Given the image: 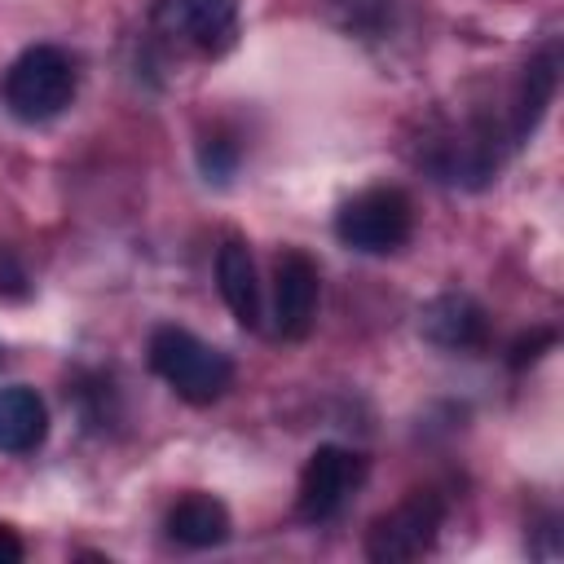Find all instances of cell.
I'll use <instances>...</instances> for the list:
<instances>
[{
	"instance_id": "11",
	"label": "cell",
	"mask_w": 564,
	"mask_h": 564,
	"mask_svg": "<svg viewBox=\"0 0 564 564\" xmlns=\"http://www.w3.org/2000/svg\"><path fill=\"white\" fill-rule=\"evenodd\" d=\"M167 538L185 551H207V546H220L229 538V511L220 498L212 494H185L172 502L167 520H163Z\"/></svg>"
},
{
	"instance_id": "12",
	"label": "cell",
	"mask_w": 564,
	"mask_h": 564,
	"mask_svg": "<svg viewBox=\"0 0 564 564\" xmlns=\"http://www.w3.org/2000/svg\"><path fill=\"white\" fill-rule=\"evenodd\" d=\"M560 66V57H555V44H546L529 66H524V79H520V93H516V110H511V137L516 141H524L538 123H542V115H546V106H551V97H555V70Z\"/></svg>"
},
{
	"instance_id": "4",
	"label": "cell",
	"mask_w": 564,
	"mask_h": 564,
	"mask_svg": "<svg viewBox=\"0 0 564 564\" xmlns=\"http://www.w3.org/2000/svg\"><path fill=\"white\" fill-rule=\"evenodd\" d=\"M445 520V498L436 489H414L410 498H401L392 511H383L370 533H366V555L379 564H401V560H419L423 551H432L436 533Z\"/></svg>"
},
{
	"instance_id": "6",
	"label": "cell",
	"mask_w": 564,
	"mask_h": 564,
	"mask_svg": "<svg viewBox=\"0 0 564 564\" xmlns=\"http://www.w3.org/2000/svg\"><path fill=\"white\" fill-rule=\"evenodd\" d=\"M154 26L198 53H225L238 35V0H159Z\"/></svg>"
},
{
	"instance_id": "15",
	"label": "cell",
	"mask_w": 564,
	"mask_h": 564,
	"mask_svg": "<svg viewBox=\"0 0 564 564\" xmlns=\"http://www.w3.org/2000/svg\"><path fill=\"white\" fill-rule=\"evenodd\" d=\"M551 344H555V330H538V335H529V339H516V348H511V366L520 370L524 361L542 357L538 348H551Z\"/></svg>"
},
{
	"instance_id": "14",
	"label": "cell",
	"mask_w": 564,
	"mask_h": 564,
	"mask_svg": "<svg viewBox=\"0 0 564 564\" xmlns=\"http://www.w3.org/2000/svg\"><path fill=\"white\" fill-rule=\"evenodd\" d=\"M0 295H26V273L4 247H0Z\"/></svg>"
},
{
	"instance_id": "7",
	"label": "cell",
	"mask_w": 564,
	"mask_h": 564,
	"mask_svg": "<svg viewBox=\"0 0 564 564\" xmlns=\"http://www.w3.org/2000/svg\"><path fill=\"white\" fill-rule=\"evenodd\" d=\"M317 295H322V278L317 264L286 247L273 260V335L278 339H304L317 313Z\"/></svg>"
},
{
	"instance_id": "10",
	"label": "cell",
	"mask_w": 564,
	"mask_h": 564,
	"mask_svg": "<svg viewBox=\"0 0 564 564\" xmlns=\"http://www.w3.org/2000/svg\"><path fill=\"white\" fill-rule=\"evenodd\" d=\"M48 436V405L26 383H0V454H35Z\"/></svg>"
},
{
	"instance_id": "1",
	"label": "cell",
	"mask_w": 564,
	"mask_h": 564,
	"mask_svg": "<svg viewBox=\"0 0 564 564\" xmlns=\"http://www.w3.org/2000/svg\"><path fill=\"white\" fill-rule=\"evenodd\" d=\"M75 62L57 44L22 48L0 75V106L22 123H48L75 101Z\"/></svg>"
},
{
	"instance_id": "16",
	"label": "cell",
	"mask_w": 564,
	"mask_h": 564,
	"mask_svg": "<svg viewBox=\"0 0 564 564\" xmlns=\"http://www.w3.org/2000/svg\"><path fill=\"white\" fill-rule=\"evenodd\" d=\"M22 551H26V546H22V538H18L9 524H0V564H18V560H22Z\"/></svg>"
},
{
	"instance_id": "5",
	"label": "cell",
	"mask_w": 564,
	"mask_h": 564,
	"mask_svg": "<svg viewBox=\"0 0 564 564\" xmlns=\"http://www.w3.org/2000/svg\"><path fill=\"white\" fill-rule=\"evenodd\" d=\"M366 480V458L344 449V445H317L300 471V494H295V516L308 524H322L344 511L352 489Z\"/></svg>"
},
{
	"instance_id": "3",
	"label": "cell",
	"mask_w": 564,
	"mask_h": 564,
	"mask_svg": "<svg viewBox=\"0 0 564 564\" xmlns=\"http://www.w3.org/2000/svg\"><path fill=\"white\" fill-rule=\"evenodd\" d=\"M410 234H414V203L397 185L361 189L335 212V238L361 256H392L410 242Z\"/></svg>"
},
{
	"instance_id": "9",
	"label": "cell",
	"mask_w": 564,
	"mask_h": 564,
	"mask_svg": "<svg viewBox=\"0 0 564 564\" xmlns=\"http://www.w3.org/2000/svg\"><path fill=\"white\" fill-rule=\"evenodd\" d=\"M216 286L220 300L229 304V313L238 317V326L260 330L264 317V300H260V278H256V260L247 251L242 238H225L216 251Z\"/></svg>"
},
{
	"instance_id": "8",
	"label": "cell",
	"mask_w": 564,
	"mask_h": 564,
	"mask_svg": "<svg viewBox=\"0 0 564 564\" xmlns=\"http://www.w3.org/2000/svg\"><path fill=\"white\" fill-rule=\"evenodd\" d=\"M419 330H423L427 344H436L445 352H476L489 339L485 308L471 295H436L419 313Z\"/></svg>"
},
{
	"instance_id": "2",
	"label": "cell",
	"mask_w": 564,
	"mask_h": 564,
	"mask_svg": "<svg viewBox=\"0 0 564 564\" xmlns=\"http://www.w3.org/2000/svg\"><path fill=\"white\" fill-rule=\"evenodd\" d=\"M150 370L189 405H212L234 383V361L185 326H159L150 335Z\"/></svg>"
},
{
	"instance_id": "13",
	"label": "cell",
	"mask_w": 564,
	"mask_h": 564,
	"mask_svg": "<svg viewBox=\"0 0 564 564\" xmlns=\"http://www.w3.org/2000/svg\"><path fill=\"white\" fill-rule=\"evenodd\" d=\"M198 163H203L207 181H212V176L225 181V176L238 167V145H234L229 137H207V141L198 145Z\"/></svg>"
}]
</instances>
